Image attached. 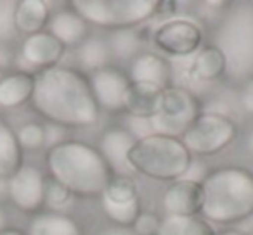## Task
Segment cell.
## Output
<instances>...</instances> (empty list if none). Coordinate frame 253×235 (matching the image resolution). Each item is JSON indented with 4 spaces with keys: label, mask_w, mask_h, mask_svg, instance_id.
Masks as SVG:
<instances>
[{
    "label": "cell",
    "mask_w": 253,
    "mask_h": 235,
    "mask_svg": "<svg viewBox=\"0 0 253 235\" xmlns=\"http://www.w3.org/2000/svg\"><path fill=\"white\" fill-rule=\"evenodd\" d=\"M30 104L49 123L64 128L92 127L101 114L87 74L59 64L35 73Z\"/></svg>",
    "instance_id": "cell-1"
},
{
    "label": "cell",
    "mask_w": 253,
    "mask_h": 235,
    "mask_svg": "<svg viewBox=\"0 0 253 235\" xmlns=\"http://www.w3.org/2000/svg\"><path fill=\"white\" fill-rule=\"evenodd\" d=\"M47 171L71 196L101 197L113 176L97 147L82 140H64L47 151Z\"/></svg>",
    "instance_id": "cell-2"
},
{
    "label": "cell",
    "mask_w": 253,
    "mask_h": 235,
    "mask_svg": "<svg viewBox=\"0 0 253 235\" xmlns=\"http://www.w3.org/2000/svg\"><path fill=\"white\" fill-rule=\"evenodd\" d=\"M205 220L234 225L253 216V171L241 166H224L210 171L201 182Z\"/></svg>",
    "instance_id": "cell-3"
},
{
    "label": "cell",
    "mask_w": 253,
    "mask_h": 235,
    "mask_svg": "<svg viewBox=\"0 0 253 235\" xmlns=\"http://www.w3.org/2000/svg\"><path fill=\"white\" fill-rule=\"evenodd\" d=\"M215 47L225 57V74L231 80L253 78V4H229L215 30Z\"/></svg>",
    "instance_id": "cell-4"
},
{
    "label": "cell",
    "mask_w": 253,
    "mask_h": 235,
    "mask_svg": "<svg viewBox=\"0 0 253 235\" xmlns=\"http://www.w3.org/2000/svg\"><path fill=\"white\" fill-rule=\"evenodd\" d=\"M128 165L134 173L162 182H175L187 175L193 156L180 138L153 134L134 144L128 152Z\"/></svg>",
    "instance_id": "cell-5"
},
{
    "label": "cell",
    "mask_w": 253,
    "mask_h": 235,
    "mask_svg": "<svg viewBox=\"0 0 253 235\" xmlns=\"http://www.w3.org/2000/svg\"><path fill=\"white\" fill-rule=\"evenodd\" d=\"M70 5L88 25L115 32L137 28L158 14L163 4L158 0H75Z\"/></svg>",
    "instance_id": "cell-6"
},
{
    "label": "cell",
    "mask_w": 253,
    "mask_h": 235,
    "mask_svg": "<svg viewBox=\"0 0 253 235\" xmlns=\"http://www.w3.org/2000/svg\"><path fill=\"white\" fill-rule=\"evenodd\" d=\"M201 112L203 107L194 92L170 85L163 90L158 114L151 118L153 132L165 137L180 138Z\"/></svg>",
    "instance_id": "cell-7"
},
{
    "label": "cell",
    "mask_w": 253,
    "mask_h": 235,
    "mask_svg": "<svg viewBox=\"0 0 253 235\" xmlns=\"http://www.w3.org/2000/svg\"><path fill=\"white\" fill-rule=\"evenodd\" d=\"M238 135V127L224 112L203 111L180 137L191 156H213L224 151Z\"/></svg>",
    "instance_id": "cell-8"
},
{
    "label": "cell",
    "mask_w": 253,
    "mask_h": 235,
    "mask_svg": "<svg viewBox=\"0 0 253 235\" xmlns=\"http://www.w3.org/2000/svg\"><path fill=\"white\" fill-rule=\"evenodd\" d=\"M153 43L172 57L194 56L203 45V30L191 19L177 18L163 21L153 32Z\"/></svg>",
    "instance_id": "cell-9"
},
{
    "label": "cell",
    "mask_w": 253,
    "mask_h": 235,
    "mask_svg": "<svg viewBox=\"0 0 253 235\" xmlns=\"http://www.w3.org/2000/svg\"><path fill=\"white\" fill-rule=\"evenodd\" d=\"M47 178L37 166L23 165L9 178V197L12 206L23 213H39L45 202Z\"/></svg>",
    "instance_id": "cell-10"
},
{
    "label": "cell",
    "mask_w": 253,
    "mask_h": 235,
    "mask_svg": "<svg viewBox=\"0 0 253 235\" xmlns=\"http://www.w3.org/2000/svg\"><path fill=\"white\" fill-rule=\"evenodd\" d=\"M90 88L99 109L108 112L125 111V95L130 87V78L120 67L106 66L88 76Z\"/></svg>",
    "instance_id": "cell-11"
},
{
    "label": "cell",
    "mask_w": 253,
    "mask_h": 235,
    "mask_svg": "<svg viewBox=\"0 0 253 235\" xmlns=\"http://www.w3.org/2000/svg\"><path fill=\"white\" fill-rule=\"evenodd\" d=\"M64 52H66V47L56 36L43 30L23 40L16 59L26 67V73H30V69L39 73V71L57 66Z\"/></svg>",
    "instance_id": "cell-12"
},
{
    "label": "cell",
    "mask_w": 253,
    "mask_h": 235,
    "mask_svg": "<svg viewBox=\"0 0 253 235\" xmlns=\"http://www.w3.org/2000/svg\"><path fill=\"white\" fill-rule=\"evenodd\" d=\"M205 194L201 182L191 178H180L170 183L163 196V207L170 216H200L203 211Z\"/></svg>",
    "instance_id": "cell-13"
},
{
    "label": "cell",
    "mask_w": 253,
    "mask_h": 235,
    "mask_svg": "<svg viewBox=\"0 0 253 235\" xmlns=\"http://www.w3.org/2000/svg\"><path fill=\"white\" fill-rule=\"evenodd\" d=\"M135 142L137 140L125 127H109L102 132L97 151L108 163L113 175H134V169L128 165V152Z\"/></svg>",
    "instance_id": "cell-14"
},
{
    "label": "cell",
    "mask_w": 253,
    "mask_h": 235,
    "mask_svg": "<svg viewBox=\"0 0 253 235\" xmlns=\"http://www.w3.org/2000/svg\"><path fill=\"white\" fill-rule=\"evenodd\" d=\"M130 81H144V83H155L162 88L170 87L173 80L172 64L162 56L155 52H142L135 59L130 61L128 74Z\"/></svg>",
    "instance_id": "cell-15"
},
{
    "label": "cell",
    "mask_w": 253,
    "mask_h": 235,
    "mask_svg": "<svg viewBox=\"0 0 253 235\" xmlns=\"http://www.w3.org/2000/svg\"><path fill=\"white\" fill-rule=\"evenodd\" d=\"M47 32L56 36L64 47H78L88 38L90 25L73 9H61L47 23Z\"/></svg>",
    "instance_id": "cell-16"
},
{
    "label": "cell",
    "mask_w": 253,
    "mask_h": 235,
    "mask_svg": "<svg viewBox=\"0 0 253 235\" xmlns=\"http://www.w3.org/2000/svg\"><path fill=\"white\" fill-rule=\"evenodd\" d=\"M165 88L155 83H144V81H130V87L125 95V111L132 118H146L151 120L158 114L162 95Z\"/></svg>",
    "instance_id": "cell-17"
},
{
    "label": "cell",
    "mask_w": 253,
    "mask_h": 235,
    "mask_svg": "<svg viewBox=\"0 0 253 235\" xmlns=\"http://www.w3.org/2000/svg\"><path fill=\"white\" fill-rule=\"evenodd\" d=\"M35 74L14 71L0 76V107L14 109L32 101Z\"/></svg>",
    "instance_id": "cell-18"
},
{
    "label": "cell",
    "mask_w": 253,
    "mask_h": 235,
    "mask_svg": "<svg viewBox=\"0 0 253 235\" xmlns=\"http://www.w3.org/2000/svg\"><path fill=\"white\" fill-rule=\"evenodd\" d=\"M50 18L49 4L43 0H19L16 2L14 25L18 33L30 36L43 32Z\"/></svg>",
    "instance_id": "cell-19"
},
{
    "label": "cell",
    "mask_w": 253,
    "mask_h": 235,
    "mask_svg": "<svg viewBox=\"0 0 253 235\" xmlns=\"http://www.w3.org/2000/svg\"><path fill=\"white\" fill-rule=\"evenodd\" d=\"M191 76L198 81H217L225 76V57L215 45H205L194 54L191 63Z\"/></svg>",
    "instance_id": "cell-20"
},
{
    "label": "cell",
    "mask_w": 253,
    "mask_h": 235,
    "mask_svg": "<svg viewBox=\"0 0 253 235\" xmlns=\"http://www.w3.org/2000/svg\"><path fill=\"white\" fill-rule=\"evenodd\" d=\"M23 166V149L16 132L0 116V176L11 178Z\"/></svg>",
    "instance_id": "cell-21"
},
{
    "label": "cell",
    "mask_w": 253,
    "mask_h": 235,
    "mask_svg": "<svg viewBox=\"0 0 253 235\" xmlns=\"http://www.w3.org/2000/svg\"><path fill=\"white\" fill-rule=\"evenodd\" d=\"M26 235H82V230L68 214L47 211L32 218Z\"/></svg>",
    "instance_id": "cell-22"
},
{
    "label": "cell",
    "mask_w": 253,
    "mask_h": 235,
    "mask_svg": "<svg viewBox=\"0 0 253 235\" xmlns=\"http://www.w3.org/2000/svg\"><path fill=\"white\" fill-rule=\"evenodd\" d=\"M111 52V59L118 61H132L142 54L146 36L137 28H125V30H115L111 32L109 38L106 40Z\"/></svg>",
    "instance_id": "cell-23"
},
{
    "label": "cell",
    "mask_w": 253,
    "mask_h": 235,
    "mask_svg": "<svg viewBox=\"0 0 253 235\" xmlns=\"http://www.w3.org/2000/svg\"><path fill=\"white\" fill-rule=\"evenodd\" d=\"M77 59L82 67L90 73L109 66V63L113 61L108 42L101 36H88L85 42H82L77 47Z\"/></svg>",
    "instance_id": "cell-24"
},
{
    "label": "cell",
    "mask_w": 253,
    "mask_h": 235,
    "mask_svg": "<svg viewBox=\"0 0 253 235\" xmlns=\"http://www.w3.org/2000/svg\"><path fill=\"white\" fill-rule=\"evenodd\" d=\"M102 199L115 204H126L139 199L137 183L132 176L126 175H113L102 192Z\"/></svg>",
    "instance_id": "cell-25"
},
{
    "label": "cell",
    "mask_w": 253,
    "mask_h": 235,
    "mask_svg": "<svg viewBox=\"0 0 253 235\" xmlns=\"http://www.w3.org/2000/svg\"><path fill=\"white\" fill-rule=\"evenodd\" d=\"M101 209L108 216V220L111 223H115V227L130 228L134 225V221L137 220V216L141 214L142 207L139 199L126 204H115L101 197Z\"/></svg>",
    "instance_id": "cell-26"
},
{
    "label": "cell",
    "mask_w": 253,
    "mask_h": 235,
    "mask_svg": "<svg viewBox=\"0 0 253 235\" xmlns=\"http://www.w3.org/2000/svg\"><path fill=\"white\" fill-rule=\"evenodd\" d=\"M16 137L23 151H39L45 147V128L37 121H28L16 130Z\"/></svg>",
    "instance_id": "cell-27"
},
{
    "label": "cell",
    "mask_w": 253,
    "mask_h": 235,
    "mask_svg": "<svg viewBox=\"0 0 253 235\" xmlns=\"http://www.w3.org/2000/svg\"><path fill=\"white\" fill-rule=\"evenodd\" d=\"M14 12L16 2L0 0V43H9L18 35V30L14 25Z\"/></svg>",
    "instance_id": "cell-28"
},
{
    "label": "cell",
    "mask_w": 253,
    "mask_h": 235,
    "mask_svg": "<svg viewBox=\"0 0 253 235\" xmlns=\"http://www.w3.org/2000/svg\"><path fill=\"white\" fill-rule=\"evenodd\" d=\"M71 194L64 189L63 185H59L57 182H54L52 178L47 180L45 183V202L43 206H47L54 213H59V209H63L66 204H70Z\"/></svg>",
    "instance_id": "cell-29"
},
{
    "label": "cell",
    "mask_w": 253,
    "mask_h": 235,
    "mask_svg": "<svg viewBox=\"0 0 253 235\" xmlns=\"http://www.w3.org/2000/svg\"><path fill=\"white\" fill-rule=\"evenodd\" d=\"M160 221H162V218L158 214L151 213V211H141V214L130 228L134 235H156L160 228Z\"/></svg>",
    "instance_id": "cell-30"
},
{
    "label": "cell",
    "mask_w": 253,
    "mask_h": 235,
    "mask_svg": "<svg viewBox=\"0 0 253 235\" xmlns=\"http://www.w3.org/2000/svg\"><path fill=\"white\" fill-rule=\"evenodd\" d=\"M180 235H217V230L203 216H191L186 218V223H184Z\"/></svg>",
    "instance_id": "cell-31"
},
{
    "label": "cell",
    "mask_w": 253,
    "mask_h": 235,
    "mask_svg": "<svg viewBox=\"0 0 253 235\" xmlns=\"http://www.w3.org/2000/svg\"><path fill=\"white\" fill-rule=\"evenodd\" d=\"M184 223H186V218L167 214V216L162 218V221H160V228L156 235H180L182 234Z\"/></svg>",
    "instance_id": "cell-32"
},
{
    "label": "cell",
    "mask_w": 253,
    "mask_h": 235,
    "mask_svg": "<svg viewBox=\"0 0 253 235\" xmlns=\"http://www.w3.org/2000/svg\"><path fill=\"white\" fill-rule=\"evenodd\" d=\"M126 130L130 132L135 140H141V138L149 137V135L155 134L151 127V120H146V118H132V116H130V127L126 128Z\"/></svg>",
    "instance_id": "cell-33"
},
{
    "label": "cell",
    "mask_w": 253,
    "mask_h": 235,
    "mask_svg": "<svg viewBox=\"0 0 253 235\" xmlns=\"http://www.w3.org/2000/svg\"><path fill=\"white\" fill-rule=\"evenodd\" d=\"M239 104L246 114L253 116V78L243 81L239 88Z\"/></svg>",
    "instance_id": "cell-34"
},
{
    "label": "cell",
    "mask_w": 253,
    "mask_h": 235,
    "mask_svg": "<svg viewBox=\"0 0 253 235\" xmlns=\"http://www.w3.org/2000/svg\"><path fill=\"white\" fill-rule=\"evenodd\" d=\"M45 128V147H54V145L64 142V127L54 123H47L43 125Z\"/></svg>",
    "instance_id": "cell-35"
},
{
    "label": "cell",
    "mask_w": 253,
    "mask_h": 235,
    "mask_svg": "<svg viewBox=\"0 0 253 235\" xmlns=\"http://www.w3.org/2000/svg\"><path fill=\"white\" fill-rule=\"evenodd\" d=\"M16 59L14 50L11 49L9 43H0V69H5L9 67Z\"/></svg>",
    "instance_id": "cell-36"
},
{
    "label": "cell",
    "mask_w": 253,
    "mask_h": 235,
    "mask_svg": "<svg viewBox=\"0 0 253 235\" xmlns=\"http://www.w3.org/2000/svg\"><path fill=\"white\" fill-rule=\"evenodd\" d=\"M9 197V178L0 176V202L7 201Z\"/></svg>",
    "instance_id": "cell-37"
},
{
    "label": "cell",
    "mask_w": 253,
    "mask_h": 235,
    "mask_svg": "<svg viewBox=\"0 0 253 235\" xmlns=\"http://www.w3.org/2000/svg\"><path fill=\"white\" fill-rule=\"evenodd\" d=\"M0 235H26V234L16 227H5L4 230H0Z\"/></svg>",
    "instance_id": "cell-38"
},
{
    "label": "cell",
    "mask_w": 253,
    "mask_h": 235,
    "mask_svg": "<svg viewBox=\"0 0 253 235\" xmlns=\"http://www.w3.org/2000/svg\"><path fill=\"white\" fill-rule=\"evenodd\" d=\"M7 221H9V218H7V211H5L4 207L0 206V230H4L5 227H9Z\"/></svg>",
    "instance_id": "cell-39"
},
{
    "label": "cell",
    "mask_w": 253,
    "mask_h": 235,
    "mask_svg": "<svg viewBox=\"0 0 253 235\" xmlns=\"http://www.w3.org/2000/svg\"><path fill=\"white\" fill-rule=\"evenodd\" d=\"M217 235H246L245 232H239V230H224V232H220V234H217Z\"/></svg>",
    "instance_id": "cell-40"
},
{
    "label": "cell",
    "mask_w": 253,
    "mask_h": 235,
    "mask_svg": "<svg viewBox=\"0 0 253 235\" xmlns=\"http://www.w3.org/2000/svg\"><path fill=\"white\" fill-rule=\"evenodd\" d=\"M248 147H250V151H253V134L250 135V138H248Z\"/></svg>",
    "instance_id": "cell-41"
}]
</instances>
